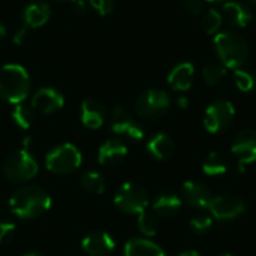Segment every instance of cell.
Instances as JSON below:
<instances>
[{
  "mask_svg": "<svg viewBox=\"0 0 256 256\" xmlns=\"http://www.w3.org/2000/svg\"><path fill=\"white\" fill-rule=\"evenodd\" d=\"M9 207L20 219H36L51 208V198L40 188L24 186L14 192Z\"/></svg>",
  "mask_w": 256,
  "mask_h": 256,
  "instance_id": "1",
  "label": "cell"
},
{
  "mask_svg": "<svg viewBox=\"0 0 256 256\" xmlns=\"http://www.w3.org/2000/svg\"><path fill=\"white\" fill-rule=\"evenodd\" d=\"M32 88V80L26 68L8 63L0 68V99L8 104H22Z\"/></svg>",
  "mask_w": 256,
  "mask_h": 256,
  "instance_id": "2",
  "label": "cell"
},
{
  "mask_svg": "<svg viewBox=\"0 0 256 256\" xmlns=\"http://www.w3.org/2000/svg\"><path fill=\"white\" fill-rule=\"evenodd\" d=\"M214 48L226 69H242L250 57L248 40L236 32H220L214 38Z\"/></svg>",
  "mask_w": 256,
  "mask_h": 256,
  "instance_id": "3",
  "label": "cell"
},
{
  "mask_svg": "<svg viewBox=\"0 0 256 256\" xmlns=\"http://www.w3.org/2000/svg\"><path fill=\"white\" fill-rule=\"evenodd\" d=\"M39 171V165L28 148L18 150L6 158L3 164V172L8 180L15 183H24L32 180Z\"/></svg>",
  "mask_w": 256,
  "mask_h": 256,
  "instance_id": "4",
  "label": "cell"
},
{
  "mask_svg": "<svg viewBox=\"0 0 256 256\" xmlns=\"http://www.w3.org/2000/svg\"><path fill=\"white\" fill-rule=\"evenodd\" d=\"M170 108H171L170 94L164 90H156V88L144 92L135 104L136 114L144 120H158L164 117L170 111Z\"/></svg>",
  "mask_w": 256,
  "mask_h": 256,
  "instance_id": "5",
  "label": "cell"
},
{
  "mask_svg": "<svg viewBox=\"0 0 256 256\" xmlns=\"http://www.w3.org/2000/svg\"><path fill=\"white\" fill-rule=\"evenodd\" d=\"M82 156L80 150L72 144H62L46 154V168L60 176L75 172L81 166Z\"/></svg>",
  "mask_w": 256,
  "mask_h": 256,
  "instance_id": "6",
  "label": "cell"
},
{
  "mask_svg": "<svg viewBox=\"0 0 256 256\" xmlns=\"http://www.w3.org/2000/svg\"><path fill=\"white\" fill-rule=\"evenodd\" d=\"M117 208L126 214H141L148 207V195L146 189L135 183H124L114 196Z\"/></svg>",
  "mask_w": 256,
  "mask_h": 256,
  "instance_id": "7",
  "label": "cell"
},
{
  "mask_svg": "<svg viewBox=\"0 0 256 256\" xmlns=\"http://www.w3.org/2000/svg\"><path fill=\"white\" fill-rule=\"evenodd\" d=\"M234 117H236V108L231 102L216 100L206 111L204 128L210 134H222L231 128Z\"/></svg>",
  "mask_w": 256,
  "mask_h": 256,
  "instance_id": "8",
  "label": "cell"
},
{
  "mask_svg": "<svg viewBox=\"0 0 256 256\" xmlns=\"http://www.w3.org/2000/svg\"><path fill=\"white\" fill-rule=\"evenodd\" d=\"M232 154L237 159L240 172L256 164V129H244L234 138Z\"/></svg>",
  "mask_w": 256,
  "mask_h": 256,
  "instance_id": "9",
  "label": "cell"
},
{
  "mask_svg": "<svg viewBox=\"0 0 256 256\" xmlns=\"http://www.w3.org/2000/svg\"><path fill=\"white\" fill-rule=\"evenodd\" d=\"M246 202L237 196H216L212 200L208 210L218 220H232L246 212Z\"/></svg>",
  "mask_w": 256,
  "mask_h": 256,
  "instance_id": "10",
  "label": "cell"
},
{
  "mask_svg": "<svg viewBox=\"0 0 256 256\" xmlns=\"http://www.w3.org/2000/svg\"><path fill=\"white\" fill-rule=\"evenodd\" d=\"M112 132L122 136H126L129 140L134 141H141L144 138V129L141 128V124H138L130 116L129 112L117 105L112 110Z\"/></svg>",
  "mask_w": 256,
  "mask_h": 256,
  "instance_id": "11",
  "label": "cell"
},
{
  "mask_svg": "<svg viewBox=\"0 0 256 256\" xmlns=\"http://www.w3.org/2000/svg\"><path fill=\"white\" fill-rule=\"evenodd\" d=\"M64 106V98L60 92L51 87L39 88L32 99V108L40 114H52Z\"/></svg>",
  "mask_w": 256,
  "mask_h": 256,
  "instance_id": "12",
  "label": "cell"
},
{
  "mask_svg": "<svg viewBox=\"0 0 256 256\" xmlns=\"http://www.w3.org/2000/svg\"><path fill=\"white\" fill-rule=\"evenodd\" d=\"M222 18L234 28H244L252 22L254 14L242 2H226L222 8Z\"/></svg>",
  "mask_w": 256,
  "mask_h": 256,
  "instance_id": "13",
  "label": "cell"
},
{
  "mask_svg": "<svg viewBox=\"0 0 256 256\" xmlns=\"http://www.w3.org/2000/svg\"><path fill=\"white\" fill-rule=\"evenodd\" d=\"M182 196L183 200L194 208H208L213 196L210 189L200 182H186L182 189Z\"/></svg>",
  "mask_w": 256,
  "mask_h": 256,
  "instance_id": "14",
  "label": "cell"
},
{
  "mask_svg": "<svg viewBox=\"0 0 256 256\" xmlns=\"http://www.w3.org/2000/svg\"><path fill=\"white\" fill-rule=\"evenodd\" d=\"M51 18V8L46 2L34 0L24 8L22 20L27 28H39L44 27Z\"/></svg>",
  "mask_w": 256,
  "mask_h": 256,
  "instance_id": "15",
  "label": "cell"
},
{
  "mask_svg": "<svg viewBox=\"0 0 256 256\" xmlns=\"http://www.w3.org/2000/svg\"><path fill=\"white\" fill-rule=\"evenodd\" d=\"M116 248V243L111 236L102 231H96L88 234L82 240V249L90 256H106L110 255Z\"/></svg>",
  "mask_w": 256,
  "mask_h": 256,
  "instance_id": "16",
  "label": "cell"
},
{
  "mask_svg": "<svg viewBox=\"0 0 256 256\" xmlns=\"http://www.w3.org/2000/svg\"><path fill=\"white\" fill-rule=\"evenodd\" d=\"M128 156V147L120 140H108L99 148V164L102 166H117Z\"/></svg>",
  "mask_w": 256,
  "mask_h": 256,
  "instance_id": "17",
  "label": "cell"
},
{
  "mask_svg": "<svg viewBox=\"0 0 256 256\" xmlns=\"http://www.w3.org/2000/svg\"><path fill=\"white\" fill-rule=\"evenodd\" d=\"M195 80V68L192 63H180L168 75V84L176 92H188Z\"/></svg>",
  "mask_w": 256,
  "mask_h": 256,
  "instance_id": "18",
  "label": "cell"
},
{
  "mask_svg": "<svg viewBox=\"0 0 256 256\" xmlns=\"http://www.w3.org/2000/svg\"><path fill=\"white\" fill-rule=\"evenodd\" d=\"M106 118V111L105 108L92 99H87L81 105V122L86 128L88 129H99L104 126Z\"/></svg>",
  "mask_w": 256,
  "mask_h": 256,
  "instance_id": "19",
  "label": "cell"
},
{
  "mask_svg": "<svg viewBox=\"0 0 256 256\" xmlns=\"http://www.w3.org/2000/svg\"><path fill=\"white\" fill-rule=\"evenodd\" d=\"M147 150L156 160H168L174 154L176 146H174V141L170 135L158 134L148 141Z\"/></svg>",
  "mask_w": 256,
  "mask_h": 256,
  "instance_id": "20",
  "label": "cell"
},
{
  "mask_svg": "<svg viewBox=\"0 0 256 256\" xmlns=\"http://www.w3.org/2000/svg\"><path fill=\"white\" fill-rule=\"evenodd\" d=\"M230 168H231V159L228 158V154L220 152L210 153L202 164V171L208 177L224 176L230 171Z\"/></svg>",
  "mask_w": 256,
  "mask_h": 256,
  "instance_id": "21",
  "label": "cell"
},
{
  "mask_svg": "<svg viewBox=\"0 0 256 256\" xmlns=\"http://www.w3.org/2000/svg\"><path fill=\"white\" fill-rule=\"evenodd\" d=\"M124 256H166V254L150 240L132 238L124 248Z\"/></svg>",
  "mask_w": 256,
  "mask_h": 256,
  "instance_id": "22",
  "label": "cell"
},
{
  "mask_svg": "<svg viewBox=\"0 0 256 256\" xmlns=\"http://www.w3.org/2000/svg\"><path fill=\"white\" fill-rule=\"evenodd\" d=\"M182 204L183 202H182L180 196H177L174 194H162L154 200L153 210L156 214H159L162 218H172L180 212Z\"/></svg>",
  "mask_w": 256,
  "mask_h": 256,
  "instance_id": "23",
  "label": "cell"
},
{
  "mask_svg": "<svg viewBox=\"0 0 256 256\" xmlns=\"http://www.w3.org/2000/svg\"><path fill=\"white\" fill-rule=\"evenodd\" d=\"M81 186L93 195H102L106 188L104 176L96 171H86L81 176Z\"/></svg>",
  "mask_w": 256,
  "mask_h": 256,
  "instance_id": "24",
  "label": "cell"
},
{
  "mask_svg": "<svg viewBox=\"0 0 256 256\" xmlns=\"http://www.w3.org/2000/svg\"><path fill=\"white\" fill-rule=\"evenodd\" d=\"M12 118L21 129H28L34 122V110L32 106L18 104L12 112Z\"/></svg>",
  "mask_w": 256,
  "mask_h": 256,
  "instance_id": "25",
  "label": "cell"
},
{
  "mask_svg": "<svg viewBox=\"0 0 256 256\" xmlns=\"http://www.w3.org/2000/svg\"><path fill=\"white\" fill-rule=\"evenodd\" d=\"M138 228L147 237H154L159 231V220L154 213L142 212L138 218Z\"/></svg>",
  "mask_w": 256,
  "mask_h": 256,
  "instance_id": "26",
  "label": "cell"
},
{
  "mask_svg": "<svg viewBox=\"0 0 256 256\" xmlns=\"http://www.w3.org/2000/svg\"><path fill=\"white\" fill-rule=\"evenodd\" d=\"M222 22H224V18H222V14L216 9H210L204 14L202 20H201V26H202V30L207 33V34H216L220 27H222Z\"/></svg>",
  "mask_w": 256,
  "mask_h": 256,
  "instance_id": "27",
  "label": "cell"
},
{
  "mask_svg": "<svg viewBox=\"0 0 256 256\" xmlns=\"http://www.w3.org/2000/svg\"><path fill=\"white\" fill-rule=\"evenodd\" d=\"M226 76V68L222 63H210L202 70V80L208 86H218Z\"/></svg>",
  "mask_w": 256,
  "mask_h": 256,
  "instance_id": "28",
  "label": "cell"
},
{
  "mask_svg": "<svg viewBox=\"0 0 256 256\" xmlns=\"http://www.w3.org/2000/svg\"><path fill=\"white\" fill-rule=\"evenodd\" d=\"M234 82L237 88L243 93H249L256 87V76L250 70L244 69H236L234 72Z\"/></svg>",
  "mask_w": 256,
  "mask_h": 256,
  "instance_id": "29",
  "label": "cell"
},
{
  "mask_svg": "<svg viewBox=\"0 0 256 256\" xmlns=\"http://www.w3.org/2000/svg\"><path fill=\"white\" fill-rule=\"evenodd\" d=\"M213 226V219L210 216H195L190 220V228L196 234H206Z\"/></svg>",
  "mask_w": 256,
  "mask_h": 256,
  "instance_id": "30",
  "label": "cell"
},
{
  "mask_svg": "<svg viewBox=\"0 0 256 256\" xmlns=\"http://www.w3.org/2000/svg\"><path fill=\"white\" fill-rule=\"evenodd\" d=\"M88 3L100 16H106L114 10V0H88Z\"/></svg>",
  "mask_w": 256,
  "mask_h": 256,
  "instance_id": "31",
  "label": "cell"
},
{
  "mask_svg": "<svg viewBox=\"0 0 256 256\" xmlns=\"http://www.w3.org/2000/svg\"><path fill=\"white\" fill-rule=\"evenodd\" d=\"M15 225L10 222H0V244H6L14 238Z\"/></svg>",
  "mask_w": 256,
  "mask_h": 256,
  "instance_id": "32",
  "label": "cell"
},
{
  "mask_svg": "<svg viewBox=\"0 0 256 256\" xmlns=\"http://www.w3.org/2000/svg\"><path fill=\"white\" fill-rule=\"evenodd\" d=\"M184 9L190 14V15H200L202 10V0H184L183 2Z\"/></svg>",
  "mask_w": 256,
  "mask_h": 256,
  "instance_id": "33",
  "label": "cell"
},
{
  "mask_svg": "<svg viewBox=\"0 0 256 256\" xmlns=\"http://www.w3.org/2000/svg\"><path fill=\"white\" fill-rule=\"evenodd\" d=\"M27 33H28V28L24 26V27H21L15 34H14V44L15 45H22L24 42H26V39H27Z\"/></svg>",
  "mask_w": 256,
  "mask_h": 256,
  "instance_id": "34",
  "label": "cell"
},
{
  "mask_svg": "<svg viewBox=\"0 0 256 256\" xmlns=\"http://www.w3.org/2000/svg\"><path fill=\"white\" fill-rule=\"evenodd\" d=\"M74 3H75V9H76L78 14L86 12V3H84V0H76V2H74Z\"/></svg>",
  "mask_w": 256,
  "mask_h": 256,
  "instance_id": "35",
  "label": "cell"
},
{
  "mask_svg": "<svg viewBox=\"0 0 256 256\" xmlns=\"http://www.w3.org/2000/svg\"><path fill=\"white\" fill-rule=\"evenodd\" d=\"M178 106L183 108V110L188 108V106H189V100H188L186 98H180V99H178Z\"/></svg>",
  "mask_w": 256,
  "mask_h": 256,
  "instance_id": "36",
  "label": "cell"
},
{
  "mask_svg": "<svg viewBox=\"0 0 256 256\" xmlns=\"http://www.w3.org/2000/svg\"><path fill=\"white\" fill-rule=\"evenodd\" d=\"M6 34H8V30H6V27L0 22V39L6 38Z\"/></svg>",
  "mask_w": 256,
  "mask_h": 256,
  "instance_id": "37",
  "label": "cell"
},
{
  "mask_svg": "<svg viewBox=\"0 0 256 256\" xmlns=\"http://www.w3.org/2000/svg\"><path fill=\"white\" fill-rule=\"evenodd\" d=\"M178 256H201L198 252H194V250H189V252H183V254H180Z\"/></svg>",
  "mask_w": 256,
  "mask_h": 256,
  "instance_id": "38",
  "label": "cell"
},
{
  "mask_svg": "<svg viewBox=\"0 0 256 256\" xmlns=\"http://www.w3.org/2000/svg\"><path fill=\"white\" fill-rule=\"evenodd\" d=\"M207 2H212V3H218V2H225V0H207Z\"/></svg>",
  "mask_w": 256,
  "mask_h": 256,
  "instance_id": "39",
  "label": "cell"
},
{
  "mask_svg": "<svg viewBox=\"0 0 256 256\" xmlns=\"http://www.w3.org/2000/svg\"><path fill=\"white\" fill-rule=\"evenodd\" d=\"M248 2H249L250 4H254V6H256V0H248Z\"/></svg>",
  "mask_w": 256,
  "mask_h": 256,
  "instance_id": "40",
  "label": "cell"
},
{
  "mask_svg": "<svg viewBox=\"0 0 256 256\" xmlns=\"http://www.w3.org/2000/svg\"><path fill=\"white\" fill-rule=\"evenodd\" d=\"M26 256H42V255H39V254H30V255H26Z\"/></svg>",
  "mask_w": 256,
  "mask_h": 256,
  "instance_id": "41",
  "label": "cell"
},
{
  "mask_svg": "<svg viewBox=\"0 0 256 256\" xmlns=\"http://www.w3.org/2000/svg\"><path fill=\"white\" fill-rule=\"evenodd\" d=\"M60 2H72V3H74V2H76V0H60Z\"/></svg>",
  "mask_w": 256,
  "mask_h": 256,
  "instance_id": "42",
  "label": "cell"
},
{
  "mask_svg": "<svg viewBox=\"0 0 256 256\" xmlns=\"http://www.w3.org/2000/svg\"><path fill=\"white\" fill-rule=\"evenodd\" d=\"M220 256H232V255H228V254H225V255H220Z\"/></svg>",
  "mask_w": 256,
  "mask_h": 256,
  "instance_id": "43",
  "label": "cell"
}]
</instances>
